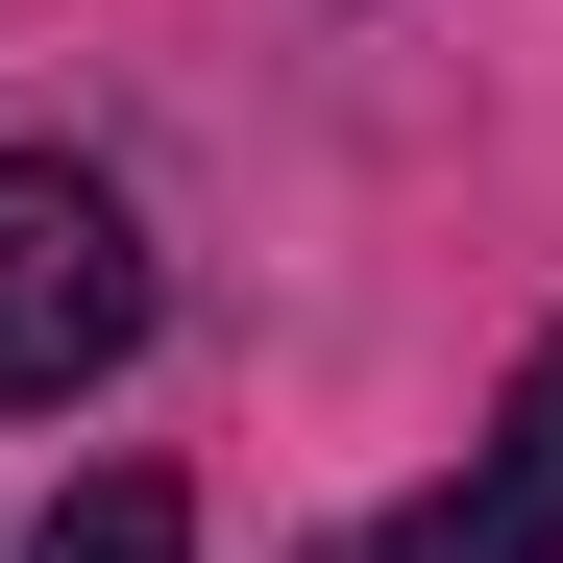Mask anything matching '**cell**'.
<instances>
[{
    "label": "cell",
    "mask_w": 563,
    "mask_h": 563,
    "mask_svg": "<svg viewBox=\"0 0 563 563\" xmlns=\"http://www.w3.org/2000/svg\"><path fill=\"white\" fill-rule=\"evenodd\" d=\"M172 319V269H147V197L99 147H0V417H74V393H123Z\"/></svg>",
    "instance_id": "1"
},
{
    "label": "cell",
    "mask_w": 563,
    "mask_h": 563,
    "mask_svg": "<svg viewBox=\"0 0 563 563\" xmlns=\"http://www.w3.org/2000/svg\"><path fill=\"white\" fill-rule=\"evenodd\" d=\"M319 563H563V319L515 343V393H490V441H465V465H417L393 515H343Z\"/></svg>",
    "instance_id": "2"
},
{
    "label": "cell",
    "mask_w": 563,
    "mask_h": 563,
    "mask_svg": "<svg viewBox=\"0 0 563 563\" xmlns=\"http://www.w3.org/2000/svg\"><path fill=\"white\" fill-rule=\"evenodd\" d=\"M0 563H197V490H172V465H74Z\"/></svg>",
    "instance_id": "3"
}]
</instances>
